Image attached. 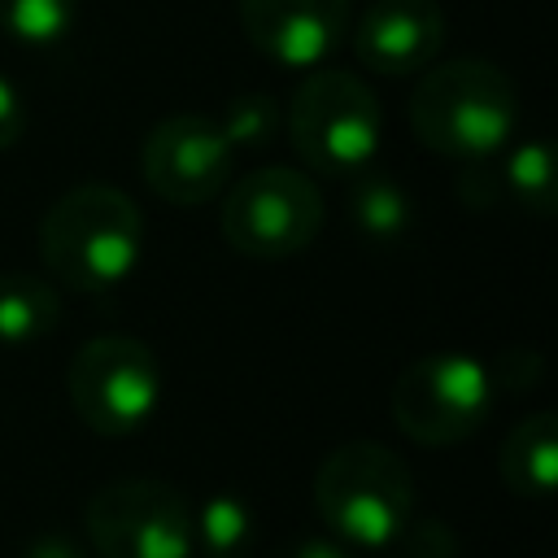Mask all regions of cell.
Listing matches in <instances>:
<instances>
[{
    "label": "cell",
    "instance_id": "6da1fadb",
    "mask_svg": "<svg viewBox=\"0 0 558 558\" xmlns=\"http://www.w3.org/2000/svg\"><path fill=\"white\" fill-rule=\"evenodd\" d=\"M39 253L74 292H109L126 283L144 253V218L113 183H78L39 218Z\"/></svg>",
    "mask_w": 558,
    "mask_h": 558
},
{
    "label": "cell",
    "instance_id": "7a4b0ae2",
    "mask_svg": "<svg viewBox=\"0 0 558 558\" xmlns=\"http://www.w3.org/2000/svg\"><path fill=\"white\" fill-rule=\"evenodd\" d=\"M410 126L440 157L480 161L506 148L519 126V92L510 74L484 57L427 65L410 96Z\"/></svg>",
    "mask_w": 558,
    "mask_h": 558
},
{
    "label": "cell",
    "instance_id": "3957f363",
    "mask_svg": "<svg viewBox=\"0 0 558 558\" xmlns=\"http://www.w3.org/2000/svg\"><path fill=\"white\" fill-rule=\"evenodd\" d=\"M314 506L336 541L379 549L401 541L414 519V475L379 440L336 445L314 475Z\"/></svg>",
    "mask_w": 558,
    "mask_h": 558
},
{
    "label": "cell",
    "instance_id": "277c9868",
    "mask_svg": "<svg viewBox=\"0 0 558 558\" xmlns=\"http://www.w3.org/2000/svg\"><path fill=\"white\" fill-rule=\"evenodd\" d=\"M288 135L310 170L344 179L375 161L384 113L375 92L357 74L310 70L288 105Z\"/></svg>",
    "mask_w": 558,
    "mask_h": 558
},
{
    "label": "cell",
    "instance_id": "5b68a950",
    "mask_svg": "<svg viewBox=\"0 0 558 558\" xmlns=\"http://www.w3.org/2000/svg\"><path fill=\"white\" fill-rule=\"evenodd\" d=\"M65 392L74 414L96 432V436H131L140 432L157 401H161V371L157 357L144 340L105 331L78 344L65 371Z\"/></svg>",
    "mask_w": 558,
    "mask_h": 558
},
{
    "label": "cell",
    "instance_id": "8992f818",
    "mask_svg": "<svg viewBox=\"0 0 558 558\" xmlns=\"http://www.w3.org/2000/svg\"><path fill=\"white\" fill-rule=\"evenodd\" d=\"M493 375L471 353H427L392 384V418L414 445H458L475 436L493 410Z\"/></svg>",
    "mask_w": 558,
    "mask_h": 558
},
{
    "label": "cell",
    "instance_id": "52a82bcc",
    "mask_svg": "<svg viewBox=\"0 0 558 558\" xmlns=\"http://www.w3.org/2000/svg\"><path fill=\"white\" fill-rule=\"evenodd\" d=\"M323 227V192L292 166L244 174L222 201V235L235 253L279 262L314 244Z\"/></svg>",
    "mask_w": 558,
    "mask_h": 558
},
{
    "label": "cell",
    "instance_id": "ba28073f",
    "mask_svg": "<svg viewBox=\"0 0 558 558\" xmlns=\"http://www.w3.org/2000/svg\"><path fill=\"white\" fill-rule=\"evenodd\" d=\"M83 527L105 558H192V506L166 480H109L92 493Z\"/></svg>",
    "mask_w": 558,
    "mask_h": 558
},
{
    "label": "cell",
    "instance_id": "9c48e42d",
    "mask_svg": "<svg viewBox=\"0 0 558 558\" xmlns=\"http://www.w3.org/2000/svg\"><path fill=\"white\" fill-rule=\"evenodd\" d=\"M235 166V148L222 140L209 113H170L140 144L144 183L170 205L214 201Z\"/></svg>",
    "mask_w": 558,
    "mask_h": 558
},
{
    "label": "cell",
    "instance_id": "30bf717a",
    "mask_svg": "<svg viewBox=\"0 0 558 558\" xmlns=\"http://www.w3.org/2000/svg\"><path fill=\"white\" fill-rule=\"evenodd\" d=\"M248 44L288 70H318L349 35V0H240Z\"/></svg>",
    "mask_w": 558,
    "mask_h": 558
},
{
    "label": "cell",
    "instance_id": "8fae6325",
    "mask_svg": "<svg viewBox=\"0 0 558 558\" xmlns=\"http://www.w3.org/2000/svg\"><path fill=\"white\" fill-rule=\"evenodd\" d=\"M445 44V13L436 0H375L353 26V52L379 74H418Z\"/></svg>",
    "mask_w": 558,
    "mask_h": 558
},
{
    "label": "cell",
    "instance_id": "7c38bea8",
    "mask_svg": "<svg viewBox=\"0 0 558 558\" xmlns=\"http://www.w3.org/2000/svg\"><path fill=\"white\" fill-rule=\"evenodd\" d=\"M501 480L514 497L545 501L558 484V418L554 410H536L510 427L497 453Z\"/></svg>",
    "mask_w": 558,
    "mask_h": 558
},
{
    "label": "cell",
    "instance_id": "4fadbf2b",
    "mask_svg": "<svg viewBox=\"0 0 558 558\" xmlns=\"http://www.w3.org/2000/svg\"><path fill=\"white\" fill-rule=\"evenodd\" d=\"M61 318V296L52 292L48 279H35L26 270H4L0 275V344L22 349L44 340Z\"/></svg>",
    "mask_w": 558,
    "mask_h": 558
},
{
    "label": "cell",
    "instance_id": "5bb4252c",
    "mask_svg": "<svg viewBox=\"0 0 558 558\" xmlns=\"http://www.w3.org/2000/svg\"><path fill=\"white\" fill-rule=\"evenodd\" d=\"M349 214L357 231L375 244H392L410 227V201L401 183L375 166H362L357 174H349Z\"/></svg>",
    "mask_w": 558,
    "mask_h": 558
},
{
    "label": "cell",
    "instance_id": "9a60e30c",
    "mask_svg": "<svg viewBox=\"0 0 558 558\" xmlns=\"http://www.w3.org/2000/svg\"><path fill=\"white\" fill-rule=\"evenodd\" d=\"M248 536H253V514L231 493L205 497L192 510V549L201 545L205 558H240L248 549Z\"/></svg>",
    "mask_w": 558,
    "mask_h": 558
},
{
    "label": "cell",
    "instance_id": "2e32d148",
    "mask_svg": "<svg viewBox=\"0 0 558 558\" xmlns=\"http://www.w3.org/2000/svg\"><path fill=\"white\" fill-rule=\"evenodd\" d=\"M78 0H0V31L17 44L48 48L70 35Z\"/></svg>",
    "mask_w": 558,
    "mask_h": 558
},
{
    "label": "cell",
    "instance_id": "e0dca14e",
    "mask_svg": "<svg viewBox=\"0 0 558 558\" xmlns=\"http://www.w3.org/2000/svg\"><path fill=\"white\" fill-rule=\"evenodd\" d=\"M501 183L523 209L554 214V148L545 140H523L519 148H510Z\"/></svg>",
    "mask_w": 558,
    "mask_h": 558
},
{
    "label": "cell",
    "instance_id": "ac0fdd59",
    "mask_svg": "<svg viewBox=\"0 0 558 558\" xmlns=\"http://www.w3.org/2000/svg\"><path fill=\"white\" fill-rule=\"evenodd\" d=\"M214 122L231 148H262L279 131V105L266 92H244V96L227 100V109Z\"/></svg>",
    "mask_w": 558,
    "mask_h": 558
},
{
    "label": "cell",
    "instance_id": "d6986e66",
    "mask_svg": "<svg viewBox=\"0 0 558 558\" xmlns=\"http://www.w3.org/2000/svg\"><path fill=\"white\" fill-rule=\"evenodd\" d=\"M22 131H26V105H22L17 87L0 74V153L13 148L22 140Z\"/></svg>",
    "mask_w": 558,
    "mask_h": 558
},
{
    "label": "cell",
    "instance_id": "ffe728a7",
    "mask_svg": "<svg viewBox=\"0 0 558 558\" xmlns=\"http://www.w3.org/2000/svg\"><path fill=\"white\" fill-rule=\"evenodd\" d=\"M283 558H353V549L336 536H301Z\"/></svg>",
    "mask_w": 558,
    "mask_h": 558
},
{
    "label": "cell",
    "instance_id": "44dd1931",
    "mask_svg": "<svg viewBox=\"0 0 558 558\" xmlns=\"http://www.w3.org/2000/svg\"><path fill=\"white\" fill-rule=\"evenodd\" d=\"M22 558H83V549H78L70 536L48 532V536H35V541L22 549Z\"/></svg>",
    "mask_w": 558,
    "mask_h": 558
}]
</instances>
